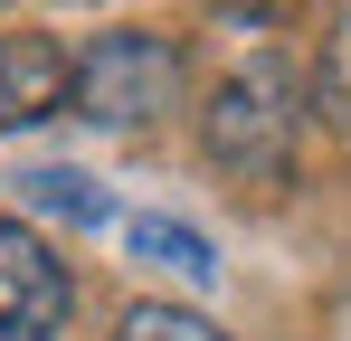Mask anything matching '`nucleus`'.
Instances as JSON below:
<instances>
[{
  "label": "nucleus",
  "instance_id": "6",
  "mask_svg": "<svg viewBox=\"0 0 351 341\" xmlns=\"http://www.w3.org/2000/svg\"><path fill=\"white\" fill-rule=\"evenodd\" d=\"M19 209H38V218H66V227H105V190L86 180V170H29L19 180Z\"/></svg>",
  "mask_w": 351,
  "mask_h": 341
},
{
  "label": "nucleus",
  "instance_id": "2",
  "mask_svg": "<svg viewBox=\"0 0 351 341\" xmlns=\"http://www.w3.org/2000/svg\"><path fill=\"white\" fill-rule=\"evenodd\" d=\"M180 95V48L152 38V29H105L86 57H66V105L105 133H143L162 123Z\"/></svg>",
  "mask_w": 351,
  "mask_h": 341
},
{
  "label": "nucleus",
  "instance_id": "4",
  "mask_svg": "<svg viewBox=\"0 0 351 341\" xmlns=\"http://www.w3.org/2000/svg\"><path fill=\"white\" fill-rule=\"evenodd\" d=\"M48 114H66V48L19 29V38H0V133L48 123Z\"/></svg>",
  "mask_w": 351,
  "mask_h": 341
},
{
  "label": "nucleus",
  "instance_id": "5",
  "mask_svg": "<svg viewBox=\"0 0 351 341\" xmlns=\"http://www.w3.org/2000/svg\"><path fill=\"white\" fill-rule=\"evenodd\" d=\"M123 247H133L143 266H162V275H180V284H209V275H219L209 237H199L190 218H133V227H123Z\"/></svg>",
  "mask_w": 351,
  "mask_h": 341
},
{
  "label": "nucleus",
  "instance_id": "1",
  "mask_svg": "<svg viewBox=\"0 0 351 341\" xmlns=\"http://www.w3.org/2000/svg\"><path fill=\"white\" fill-rule=\"evenodd\" d=\"M199 152L228 170L237 190H276L294 180V152H304V86H294L285 57H247L228 86L199 114Z\"/></svg>",
  "mask_w": 351,
  "mask_h": 341
},
{
  "label": "nucleus",
  "instance_id": "8",
  "mask_svg": "<svg viewBox=\"0 0 351 341\" xmlns=\"http://www.w3.org/2000/svg\"><path fill=\"white\" fill-rule=\"evenodd\" d=\"M114 341H228L209 313H190V303H133L114 323Z\"/></svg>",
  "mask_w": 351,
  "mask_h": 341
},
{
  "label": "nucleus",
  "instance_id": "3",
  "mask_svg": "<svg viewBox=\"0 0 351 341\" xmlns=\"http://www.w3.org/2000/svg\"><path fill=\"white\" fill-rule=\"evenodd\" d=\"M76 313V275L58 266V247L29 218H0V341H58Z\"/></svg>",
  "mask_w": 351,
  "mask_h": 341
},
{
  "label": "nucleus",
  "instance_id": "7",
  "mask_svg": "<svg viewBox=\"0 0 351 341\" xmlns=\"http://www.w3.org/2000/svg\"><path fill=\"white\" fill-rule=\"evenodd\" d=\"M304 105L323 114L332 133H351V10L323 29V66H313V95H304ZM313 114H304V123H313Z\"/></svg>",
  "mask_w": 351,
  "mask_h": 341
}]
</instances>
